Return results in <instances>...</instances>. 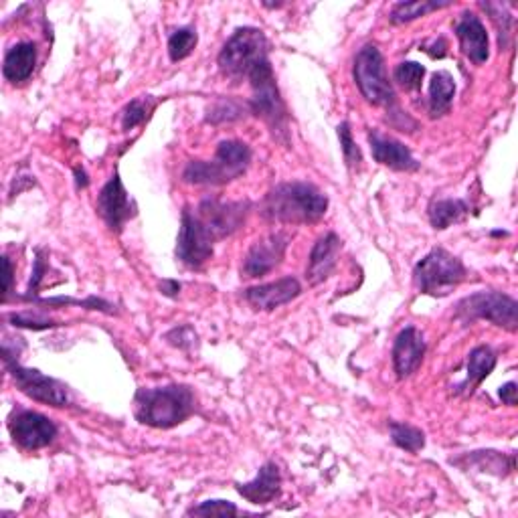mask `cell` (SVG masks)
Listing matches in <instances>:
<instances>
[{
  "mask_svg": "<svg viewBox=\"0 0 518 518\" xmlns=\"http://www.w3.org/2000/svg\"><path fill=\"white\" fill-rule=\"evenodd\" d=\"M389 431H391L393 444L409 454H417L425 448V434L419 427H413L409 423L389 421Z\"/></svg>",
  "mask_w": 518,
  "mask_h": 518,
  "instance_id": "26",
  "label": "cell"
},
{
  "mask_svg": "<svg viewBox=\"0 0 518 518\" xmlns=\"http://www.w3.org/2000/svg\"><path fill=\"white\" fill-rule=\"evenodd\" d=\"M282 474L274 462H266L259 468L251 482L237 484V492L251 504H268L280 496Z\"/></svg>",
  "mask_w": 518,
  "mask_h": 518,
  "instance_id": "20",
  "label": "cell"
},
{
  "mask_svg": "<svg viewBox=\"0 0 518 518\" xmlns=\"http://www.w3.org/2000/svg\"><path fill=\"white\" fill-rule=\"evenodd\" d=\"M249 83L253 88V98L247 102L249 112L257 118H262L274 132V136L282 138L284 142L288 140V112L286 104L280 96L278 83L274 77L272 63H264L262 67H257L249 75Z\"/></svg>",
  "mask_w": 518,
  "mask_h": 518,
  "instance_id": "6",
  "label": "cell"
},
{
  "mask_svg": "<svg viewBox=\"0 0 518 518\" xmlns=\"http://www.w3.org/2000/svg\"><path fill=\"white\" fill-rule=\"evenodd\" d=\"M328 197L310 183H282L272 189L259 213L264 219L282 225L316 223L326 215Z\"/></svg>",
  "mask_w": 518,
  "mask_h": 518,
  "instance_id": "1",
  "label": "cell"
},
{
  "mask_svg": "<svg viewBox=\"0 0 518 518\" xmlns=\"http://www.w3.org/2000/svg\"><path fill=\"white\" fill-rule=\"evenodd\" d=\"M302 294V286L296 278L288 276L270 284H262L255 288H247L245 290V300L253 310H262V312H272L284 304H290L292 300H296Z\"/></svg>",
  "mask_w": 518,
  "mask_h": 518,
  "instance_id": "15",
  "label": "cell"
},
{
  "mask_svg": "<svg viewBox=\"0 0 518 518\" xmlns=\"http://www.w3.org/2000/svg\"><path fill=\"white\" fill-rule=\"evenodd\" d=\"M425 357V340L415 326L403 328L393 344V369L399 379H407L421 367Z\"/></svg>",
  "mask_w": 518,
  "mask_h": 518,
  "instance_id": "16",
  "label": "cell"
},
{
  "mask_svg": "<svg viewBox=\"0 0 518 518\" xmlns=\"http://www.w3.org/2000/svg\"><path fill=\"white\" fill-rule=\"evenodd\" d=\"M456 316L462 322L488 320L508 332L518 328V304L514 298L502 292H476L458 304Z\"/></svg>",
  "mask_w": 518,
  "mask_h": 518,
  "instance_id": "8",
  "label": "cell"
},
{
  "mask_svg": "<svg viewBox=\"0 0 518 518\" xmlns=\"http://www.w3.org/2000/svg\"><path fill=\"white\" fill-rule=\"evenodd\" d=\"M498 395H500V399H502V403H504V405L514 407V405H516V401H518V389H516V383H514V381H510V383L502 385V387H500V391H498Z\"/></svg>",
  "mask_w": 518,
  "mask_h": 518,
  "instance_id": "35",
  "label": "cell"
},
{
  "mask_svg": "<svg viewBox=\"0 0 518 518\" xmlns=\"http://www.w3.org/2000/svg\"><path fill=\"white\" fill-rule=\"evenodd\" d=\"M249 209H251L249 201L225 203L219 199H205L199 203L195 215L201 227L213 239V243H217L233 235L245 223Z\"/></svg>",
  "mask_w": 518,
  "mask_h": 518,
  "instance_id": "10",
  "label": "cell"
},
{
  "mask_svg": "<svg viewBox=\"0 0 518 518\" xmlns=\"http://www.w3.org/2000/svg\"><path fill=\"white\" fill-rule=\"evenodd\" d=\"M9 322L17 328H29V330H47L59 326L55 320L45 318L41 314H31V312H21V314H9Z\"/></svg>",
  "mask_w": 518,
  "mask_h": 518,
  "instance_id": "34",
  "label": "cell"
},
{
  "mask_svg": "<svg viewBox=\"0 0 518 518\" xmlns=\"http://www.w3.org/2000/svg\"><path fill=\"white\" fill-rule=\"evenodd\" d=\"M5 367L11 379L15 381L17 389L25 393L29 399L51 407H65L69 403L67 387L61 381L47 377L37 369H27L19 365L17 359H5Z\"/></svg>",
  "mask_w": 518,
  "mask_h": 518,
  "instance_id": "9",
  "label": "cell"
},
{
  "mask_svg": "<svg viewBox=\"0 0 518 518\" xmlns=\"http://www.w3.org/2000/svg\"><path fill=\"white\" fill-rule=\"evenodd\" d=\"M3 264H5V292H3V298L7 302L11 292H13V264H11V259L7 255L3 257Z\"/></svg>",
  "mask_w": 518,
  "mask_h": 518,
  "instance_id": "36",
  "label": "cell"
},
{
  "mask_svg": "<svg viewBox=\"0 0 518 518\" xmlns=\"http://www.w3.org/2000/svg\"><path fill=\"white\" fill-rule=\"evenodd\" d=\"M454 33L460 41V49L462 53L476 65H482L488 61L490 57V41H488V33L486 27L482 25V21L466 11L460 15V19L454 25Z\"/></svg>",
  "mask_w": 518,
  "mask_h": 518,
  "instance_id": "17",
  "label": "cell"
},
{
  "mask_svg": "<svg viewBox=\"0 0 518 518\" xmlns=\"http://www.w3.org/2000/svg\"><path fill=\"white\" fill-rule=\"evenodd\" d=\"M251 164V148L239 140H223L215 160H193L183 170V181L189 185L221 187L239 179Z\"/></svg>",
  "mask_w": 518,
  "mask_h": 518,
  "instance_id": "3",
  "label": "cell"
},
{
  "mask_svg": "<svg viewBox=\"0 0 518 518\" xmlns=\"http://www.w3.org/2000/svg\"><path fill=\"white\" fill-rule=\"evenodd\" d=\"M164 338H166L168 344H172V347H177V349L187 351V353L195 351V347L199 344L197 332H195L191 326H187V324H185V326L172 328Z\"/></svg>",
  "mask_w": 518,
  "mask_h": 518,
  "instance_id": "32",
  "label": "cell"
},
{
  "mask_svg": "<svg viewBox=\"0 0 518 518\" xmlns=\"http://www.w3.org/2000/svg\"><path fill=\"white\" fill-rule=\"evenodd\" d=\"M195 413V393L187 385H164L138 389L134 395V417L148 427L170 429L185 423Z\"/></svg>",
  "mask_w": 518,
  "mask_h": 518,
  "instance_id": "2",
  "label": "cell"
},
{
  "mask_svg": "<svg viewBox=\"0 0 518 518\" xmlns=\"http://www.w3.org/2000/svg\"><path fill=\"white\" fill-rule=\"evenodd\" d=\"M338 140L342 146V154H344V162L353 170L359 168L363 162V154L361 148L357 146V142L353 140V132H351V124L349 122H342L338 128Z\"/></svg>",
  "mask_w": 518,
  "mask_h": 518,
  "instance_id": "31",
  "label": "cell"
},
{
  "mask_svg": "<svg viewBox=\"0 0 518 518\" xmlns=\"http://www.w3.org/2000/svg\"><path fill=\"white\" fill-rule=\"evenodd\" d=\"M11 436L15 440V444L23 450L35 452V450H43L47 446H51L57 438V425L31 409H21L11 417L9 423Z\"/></svg>",
  "mask_w": 518,
  "mask_h": 518,
  "instance_id": "12",
  "label": "cell"
},
{
  "mask_svg": "<svg viewBox=\"0 0 518 518\" xmlns=\"http://www.w3.org/2000/svg\"><path fill=\"white\" fill-rule=\"evenodd\" d=\"M340 249H342V241L334 231L324 233L314 243L308 259V270H306V280L310 286H318L332 276Z\"/></svg>",
  "mask_w": 518,
  "mask_h": 518,
  "instance_id": "18",
  "label": "cell"
},
{
  "mask_svg": "<svg viewBox=\"0 0 518 518\" xmlns=\"http://www.w3.org/2000/svg\"><path fill=\"white\" fill-rule=\"evenodd\" d=\"M156 106H158V100L152 96H142L126 104V108L122 110V130L130 132L136 126H142L144 122H148Z\"/></svg>",
  "mask_w": 518,
  "mask_h": 518,
  "instance_id": "27",
  "label": "cell"
},
{
  "mask_svg": "<svg viewBox=\"0 0 518 518\" xmlns=\"http://www.w3.org/2000/svg\"><path fill=\"white\" fill-rule=\"evenodd\" d=\"M191 516H237L239 508L229 500H207L189 510Z\"/></svg>",
  "mask_w": 518,
  "mask_h": 518,
  "instance_id": "33",
  "label": "cell"
},
{
  "mask_svg": "<svg viewBox=\"0 0 518 518\" xmlns=\"http://www.w3.org/2000/svg\"><path fill=\"white\" fill-rule=\"evenodd\" d=\"M468 270L462 259L444 247L431 249L413 270V282L421 294L444 298L466 282Z\"/></svg>",
  "mask_w": 518,
  "mask_h": 518,
  "instance_id": "5",
  "label": "cell"
},
{
  "mask_svg": "<svg viewBox=\"0 0 518 518\" xmlns=\"http://www.w3.org/2000/svg\"><path fill=\"white\" fill-rule=\"evenodd\" d=\"M37 65V45L31 41H21L13 45L3 63V73L11 83L27 81Z\"/></svg>",
  "mask_w": 518,
  "mask_h": 518,
  "instance_id": "21",
  "label": "cell"
},
{
  "mask_svg": "<svg viewBox=\"0 0 518 518\" xmlns=\"http://www.w3.org/2000/svg\"><path fill=\"white\" fill-rule=\"evenodd\" d=\"M468 203L462 199H436L427 207V217L434 229L444 231L454 223H460L468 215Z\"/></svg>",
  "mask_w": 518,
  "mask_h": 518,
  "instance_id": "23",
  "label": "cell"
},
{
  "mask_svg": "<svg viewBox=\"0 0 518 518\" xmlns=\"http://www.w3.org/2000/svg\"><path fill=\"white\" fill-rule=\"evenodd\" d=\"M452 3H438V0H415V3H397L393 9H391V15H389V21L393 25H405V23H411L419 17H425L429 13L434 11H440V9H448Z\"/></svg>",
  "mask_w": 518,
  "mask_h": 518,
  "instance_id": "24",
  "label": "cell"
},
{
  "mask_svg": "<svg viewBox=\"0 0 518 518\" xmlns=\"http://www.w3.org/2000/svg\"><path fill=\"white\" fill-rule=\"evenodd\" d=\"M369 144H371L373 158L379 164L389 166L391 170H399V172L419 170V162L413 158L411 150L403 142H399L391 136H383L377 130H371L369 132Z\"/></svg>",
  "mask_w": 518,
  "mask_h": 518,
  "instance_id": "19",
  "label": "cell"
},
{
  "mask_svg": "<svg viewBox=\"0 0 518 518\" xmlns=\"http://www.w3.org/2000/svg\"><path fill=\"white\" fill-rule=\"evenodd\" d=\"M496 367V355L490 347H486V344H482V347H476L470 357H468V385L470 387H476L480 385L486 377H490V373L494 371Z\"/></svg>",
  "mask_w": 518,
  "mask_h": 518,
  "instance_id": "25",
  "label": "cell"
},
{
  "mask_svg": "<svg viewBox=\"0 0 518 518\" xmlns=\"http://www.w3.org/2000/svg\"><path fill=\"white\" fill-rule=\"evenodd\" d=\"M213 239L201 227L191 207L183 209L181 231L177 239V259L189 270H201L213 257Z\"/></svg>",
  "mask_w": 518,
  "mask_h": 518,
  "instance_id": "11",
  "label": "cell"
},
{
  "mask_svg": "<svg viewBox=\"0 0 518 518\" xmlns=\"http://www.w3.org/2000/svg\"><path fill=\"white\" fill-rule=\"evenodd\" d=\"M288 245H290V235L284 231H276L268 237L257 239L243 257L241 274L245 278H262L274 272L282 264Z\"/></svg>",
  "mask_w": 518,
  "mask_h": 518,
  "instance_id": "13",
  "label": "cell"
},
{
  "mask_svg": "<svg viewBox=\"0 0 518 518\" xmlns=\"http://www.w3.org/2000/svg\"><path fill=\"white\" fill-rule=\"evenodd\" d=\"M353 73L361 96L371 106L391 108L395 104V92L385 69V59L375 45H367L357 53Z\"/></svg>",
  "mask_w": 518,
  "mask_h": 518,
  "instance_id": "7",
  "label": "cell"
},
{
  "mask_svg": "<svg viewBox=\"0 0 518 518\" xmlns=\"http://www.w3.org/2000/svg\"><path fill=\"white\" fill-rule=\"evenodd\" d=\"M249 110L247 104H239L235 100H219L207 110L205 120L209 124H225V122H237L245 118V112Z\"/></svg>",
  "mask_w": 518,
  "mask_h": 518,
  "instance_id": "29",
  "label": "cell"
},
{
  "mask_svg": "<svg viewBox=\"0 0 518 518\" xmlns=\"http://www.w3.org/2000/svg\"><path fill=\"white\" fill-rule=\"evenodd\" d=\"M197 31L193 27H181L168 37V55L172 61H183L187 59L195 47H197Z\"/></svg>",
  "mask_w": 518,
  "mask_h": 518,
  "instance_id": "28",
  "label": "cell"
},
{
  "mask_svg": "<svg viewBox=\"0 0 518 518\" xmlns=\"http://www.w3.org/2000/svg\"><path fill=\"white\" fill-rule=\"evenodd\" d=\"M73 177H75V187H77L79 191L90 187V177H88V172H85L83 166H75V168H73Z\"/></svg>",
  "mask_w": 518,
  "mask_h": 518,
  "instance_id": "38",
  "label": "cell"
},
{
  "mask_svg": "<svg viewBox=\"0 0 518 518\" xmlns=\"http://www.w3.org/2000/svg\"><path fill=\"white\" fill-rule=\"evenodd\" d=\"M98 213L106 221V225L120 233L124 225L136 217L138 209L136 203L130 199L128 191L124 189V183L120 179V172L116 170L110 177V181L102 187L98 195Z\"/></svg>",
  "mask_w": 518,
  "mask_h": 518,
  "instance_id": "14",
  "label": "cell"
},
{
  "mask_svg": "<svg viewBox=\"0 0 518 518\" xmlns=\"http://www.w3.org/2000/svg\"><path fill=\"white\" fill-rule=\"evenodd\" d=\"M456 96V81L452 73L438 71L429 81V114L431 118H442L452 110Z\"/></svg>",
  "mask_w": 518,
  "mask_h": 518,
  "instance_id": "22",
  "label": "cell"
},
{
  "mask_svg": "<svg viewBox=\"0 0 518 518\" xmlns=\"http://www.w3.org/2000/svg\"><path fill=\"white\" fill-rule=\"evenodd\" d=\"M425 77V67L415 63V61H405V63H399L393 71V79L395 83L399 85V88H403L405 92H415L421 88V81Z\"/></svg>",
  "mask_w": 518,
  "mask_h": 518,
  "instance_id": "30",
  "label": "cell"
},
{
  "mask_svg": "<svg viewBox=\"0 0 518 518\" xmlns=\"http://www.w3.org/2000/svg\"><path fill=\"white\" fill-rule=\"evenodd\" d=\"M158 288H160V292H162L164 296L177 298L179 292H181V282H177V280H162V282L158 284Z\"/></svg>",
  "mask_w": 518,
  "mask_h": 518,
  "instance_id": "37",
  "label": "cell"
},
{
  "mask_svg": "<svg viewBox=\"0 0 518 518\" xmlns=\"http://www.w3.org/2000/svg\"><path fill=\"white\" fill-rule=\"evenodd\" d=\"M270 61V43L262 29L241 27L219 53V69L233 81L249 79V75Z\"/></svg>",
  "mask_w": 518,
  "mask_h": 518,
  "instance_id": "4",
  "label": "cell"
}]
</instances>
